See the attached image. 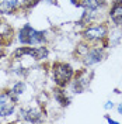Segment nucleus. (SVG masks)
Segmentation results:
<instances>
[{"label": "nucleus", "instance_id": "obj_1", "mask_svg": "<svg viewBox=\"0 0 122 124\" xmlns=\"http://www.w3.org/2000/svg\"><path fill=\"white\" fill-rule=\"evenodd\" d=\"M108 34H109V27L107 25V23L97 21L84 27V30L81 31V38L93 45L108 48V39H109Z\"/></svg>", "mask_w": 122, "mask_h": 124}, {"label": "nucleus", "instance_id": "obj_2", "mask_svg": "<svg viewBox=\"0 0 122 124\" xmlns=\"http://www.w3.org/2000/svg\"><path fill=\"white\" fill-rule=\"evenodd\" d=\"M108 6V0H83V14L79 24L88 25L91 23H97L101 17V11Z\"/></svg>", "mask_w": 122, "mask_h": 124}, {"label": "nucleus", "instance_id": "obj_3", "mask_svg": "<svg viewBox=\"0 0 122 124\" xmlns=\"http://www.w3.org/2000/svg\"><path fill=\"white\" fill-rule=\"evenodd\" d=\"M73 66L69 62H63V61H56L52 63V76H54V82L56 86L59 87H65L70 85L72 79L75 76Z\"/></svg>", "mask_w": 122, "mask_h": 124}, {"label": "nucleus", "instance_id": "obj_4", "mask_svg": "<svg viewBox=\"0 0 122 124\" xmlns=\"http://www.w3.org/2000/svg\"><path fill=\"white\" fill-rule=\"evenodd\" d=\"M18 39L23 45H42L46 42V31L35 30L31 24H24L18 31Z\"/></svg>", "mask_w": 122, "mask_h": 124}, {"label": "nucleus", "instance_id": "obj_5", "mask_svg": "<svg viewBox=\"0 0 122 124\" xmlns=\"http://www.w3.org/2000/svg\"><path fill=\"white\" fill-rule=\"evenodd\" d=\"M93 76H94V72L91 69H88L87 66L76 70L75 72V76H73L70 85H69L70 89H72V92L75 93V94H81V93H84L90 87Z\"/></svg>", "mask_w": 122, "mask_h": 124}, {"label": "nucleus", "instance_id": "obj_6", "mask_svg": "<svg viewBox=\"0 0 122 124\" xmlns=\"http://www.w3.org/2000/svg\"><path fill=\"white\" fill-rule=\"evenodd\" d=\"M18 103V96L13 93L11 89L0 90V117H7L14 113Z\"/></svg>", "mask_w": 122, "mask_h": 124}, {"label": "nucleus", "instance_id": "obj_7", "mask_svg": "<svg viewBox=\"0 0 122 124\" xmlns=\"http://www.w3.org/2000/svg\"><path fill=\"white\" fill-rule=\"evenodd\" d=\"M14 58H23V56H31L37 61H45L49 58V49L46 48L44 44L39 46H21L18 49H15L14 54H13Z\"/></svg>", "mask_w": 122, "mask_h": 124}, {"label": "nucleus", "instance_id": "obj_8", "mask_svg": "<svg viewBox=\"0 0 122 124\" xmlns=\"http://www.w3.org/2000/svg\"><path fill=\"white\" fill-rule=\"evenodd\" d=\"M107 55H108L107 48L100 46V45H93L91 44L90 49L87 51V54L84 55L83 58H80V61H81V63H83L84 66L91 68L94 65H98L102 61H105Z\"/></svg>", "mask_w": 122, "mask_h": 124}, {"label": "nucleus", "instance_id": "obj_9", "mask_svg": "<svg viewBox=\"0 0 122 124\" xmlns=\"http://www.w3.org/2000/svg\"><path fill=\"white\" fill-rule=\"evenodd\" d=\"M108 18L116 28H122V0H112L108 10Z\"/></svg>", "mask_w": 122, "mask_h": 124}, {"label": "nucleus", "instance_id": "obj_10", "mask_svg": "<svg viewBox=\"0 0 122 124\" xmlns=\"http://www.w3.org/2000/svg\"><path fill=\"white\" fill-rule=\"evenodd\" d=\"M21 116L25 121L28 123H41L44 118V111L37 107H28V108H21Z\"/></svg>", "mask_w": 122, "mask_h": 124}, {"label": "nucleus", "instance_id": "obj_11", "mask_svg": "<svg viewBox=\"0 0 122 124\" xmlns=\"http://www.w3.org/2000/svg\"><path fill=\"white\" fill-rule=\"evenodd\" d=\"M54 97L56 103L61 106V107H69L70 106V97H69L68 94H66V90H65V87H59V86H56L54 89Z\"/></svg>", "mask_w": 122, "mask_h": 124}, {"label": "nucleus", "instance_id": "obj_12", "mask_svg": "<svg viewBox=\"0 0 122 124\" xmlns=\"http://www.w3.org/2000/svg\"><path fill=\"white\" fill-rule=\"evenodd\" d=\"M18 7V0H0V14H11Z\"/></svg>", "mask_w": 122, "mask_h": 124}, {"label": "nucleus", "instance_id": "obj_13", "mask_svg": "<svg viewBox=\"0 0 122 124\" xmlns=\"http://www.w3.org/2000/svg\"><path fill=\"white\" fill-rule=\"evenodd\" d=\"M90 46H91V44L83 39V41H81V42H79L77 46H76V55L79 56V58H83L84 55L87 54V51L90 49Z\"/></svg>", "mask_w": 122, "mask_h": 124}, {"label": "nucleus", "instance_id": "obj_14", "mask_svg": "<svg viewBox=\"0 0 122 124\" xmlns=\"http://www.w3.org/2000/svg\"><path fill=\"white\" fill-rule=\"evenodd\" d=\"M11 90H13V93L14 94H17V96H20V94H23L24 90H25V83L24 82H15L14 85H13V87H11Z\"/></svg>", "mask_w": 122, "mask_h": 124}, {"label": "nucleus", "instance_id": "obj_15", "mask_svg": "<svg viewBox=\"0 0 122 124\" xmlns=\"http://www.w3.org/2000/svg\"><path fill=\"white\" fill-rule=\"evenodd\" d=\"M41 0H25V7L27 8H31L34 7V6H37Z\"/></svg>", "mask_w": 122, "mask_h": 124}, {"label": "nucleus", "instance_id": "obj_16", "mask_svg": "<svg viewBox=\"0 0 122 124\" xmlns=\"http://www.w3.org/2000/svg\"><path fill=\"white\" fill-rule=\"evenodd\" d=\"M70 3L75 7H83V0H70Z\"/></svg>", "mask_w": 122, "mask_h": 124}, {"label": "nucleus", "instance_id": "obj_17", "mask_svg": "<svg viewBox=\"0 0 122 124\" xmlns=\"http://www.w3.org/2000/svg\"><path fill=\"white\" fill-rule=\"evenodd\" d=\"M104 118H105L109 124H118V121H116V120H114V118L109 116V114H104Z\"/></svg>", "mask_w": 122, "mask_h": 124}, {"label": "nucleus", "instance_id": "obj_18", "mask_svg": "<svg viewBox=\"0 0 122 124\" xmlns=\"http://www.w3.org/2000/svg\"><path fill=\"white\" fill-rule=\"evenodd\" d=\"M114 107H115V106H114V103H112L111 100L105 101V104H104V108H105V110H112Z\"/></svg>", "mask_w": 122, "mask_h": 124}, {"label": "nucleus", "instance_id": "obj_19", "mask_svg": "<svg viewBox=\"0 0 122 124\" xmlns=\"http://www.w3.org/2000/svg\"><path fill=\"white\" fill-rule=\"evenodd\" d=\"M116 110H118V113H119V114H122V103H119V104L116 106Z\"/></svg>", "mask_w": 122, "mask_h": 124}, {"label": "nucleus", "instance_id": "obj_20", "mask_svg": "<svg viewBox=\"0 0 122 124\" xmlns=\"http://www.w3.org/2000/svg\"><path fill=\"white\" fill-rule=\"evenodd\" d=\"M0 24H1V20H0Z\"/></svg>", "mask_w": 122, "mask_h": 124}]
</instances>
